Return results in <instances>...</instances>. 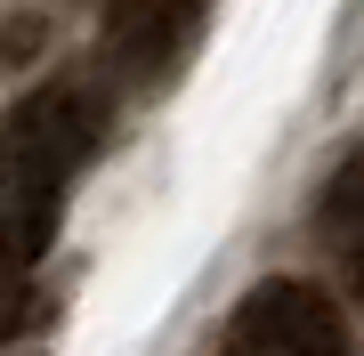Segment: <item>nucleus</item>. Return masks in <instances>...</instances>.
I'll use <instances>...</instances> for the list:
<instances>
[{
    "mask_svg": "<svg viewBox=\"0 0 364 356\" xmlns=\"http://www.w3.org/2000/svg\"><path fill=\"white\" fill-rule=\"evenodd\" d=\"M105 106L73 81L25 90L0 122V195H65V178L97 154Z\"/></svg>",
    "mask_w": 364,
    "mask_h": 356,
    "instance_id": "obj_1",
    "label": "nucleus"
},
{
    "mask_svg": "<svg viewBox=\"0 0 364 356\" xmlns=\"http://www.w3.org/2000/svg\"><path fill=\"white\" fill-rule=\"evenodd\" d=\"M235 348L243 356H348V324H340L332 291H316L299 276H275L259 291H243Z\"/></svg>",
    "mask_w": 364,
    "mask_h": 356,
    "instance_id": "obj_2",
    "label": "nucleus"
},
{
    "mask_svg": "<svg viewBox=\"0 0 364 356\" xmlns=\"http://www.w3.org/2000/svg\"><path fill=\"white\" fill-rule=\"evenodd\" d=\"M203 33V0H114L105 16V65L122 81H162L186 65Z\"/></svg>",
    "mask_w": 364,
    "mask_h": 356,
    "instance_id": "obj_3",
    "label": "nucleus"
},
{
    "mask_svg": "<svg viewBox=\"0 0 364 356\" xmlns=\"http://www.w3.org/2000/svg\"><path fill=\"white\" fill-rule=\"evenodd\" d=\"M316 235L332 251V276L348 284V300L364 308V154H348L316 195Z\"/></svg>",
    "mask_w": 364,
    "mask_h": 356,
    "instance_id": "obj_4",
    "label": "nucleus"
},
{
    "mask_svg": "<svg viewBox=\"0 0 364 356\" xmlns=\"http://www.w3.org/2000/svg\"><path fill=\"white\" fill-rule=\"evenodd\" d=\"M57 243V195H0V267L25 276Z\"/></svg>",
    "mask_w": 364,
    "mask_h": 356,
    "instance_id": "obj_5",
    "label": "nucleus"
},
{
    "mask_svg": "<svg viewBox=\"0 0 364 356\" xmlns=\"http://www.w3.org/2000/svg\"><path fill=\"white\" fill-rule=\"evenodd\" d=\"M25 324H33V291L16 284V276H0V348H9Z\"/></svg>",
    "mask_w": 364,
    "mask_h": 356,
    "instance_id": "obj_6",
    "label": "nucleus"
}]
</instances>
